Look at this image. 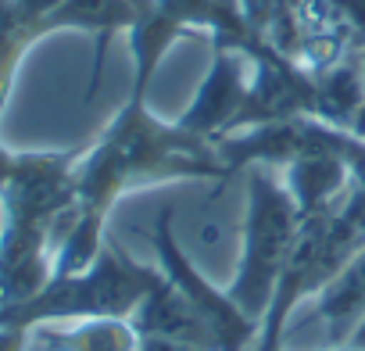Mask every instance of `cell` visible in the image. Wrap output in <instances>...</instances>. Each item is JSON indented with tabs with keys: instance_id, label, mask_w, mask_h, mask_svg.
<instances>
[{
	"instance_id": "1",
	"label": "cell",
	"mask_w": 365,
	"mask_h": 351,
	"mask_svg": "<svg viewBox=\"0 0 365 351\" xmlns=\"http://www.w3.org/2000/svg\"><path fill=\"white\" fill-rule=\"evenodd\" d=\"M11 165H15V154H8V151H0V190H4V183H8V176H11Z\"/></svg>"
}]
</instances>
